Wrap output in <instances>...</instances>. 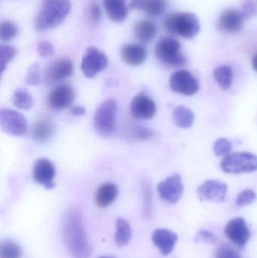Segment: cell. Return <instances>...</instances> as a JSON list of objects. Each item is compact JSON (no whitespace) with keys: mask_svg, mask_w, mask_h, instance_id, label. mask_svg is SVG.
Here are the masks:
<instances>
[{"mask_svg":"<svg viewBox=\"0 0 257 258\" xmlns=\"http://www.w3.org/2000/svg\"><path fill=\"white\" fill-rule=\"evenodd\" d=\"M63 236L71 255L75 258H89L91 248L83 224L82 215L78 209L66 212L63 220Z\"/></svg>","mask_w":257,"mask_h":258,"instance_id":"6da1fadb","label":"cell"},{"mask_svg":"<svg viewBox=\"0 0 257 258\" xmlns=\"http://www.w3.org/2000/svg\"><path fill=\"white\" fill-rule=\"evenodd\" d=\"M70 9L69 0H44L36 15V29L45 30L57 27L67 16Z\"/></svg>","mask_w":257,"mask_h":258,"instance_id":"7a4b0ae2","label":"cell"},{"mask_svg":"<svg viewBox=\"0 0 257 258\" xmlns=\"http://www.w3.org/2000/svg\"><path fill=\"white\" fill-rule=\"evenodd\" d=\"M164 27L172 35H179L185 39H192L199 33L200 23L193 13H172L164 20Z\"/></svg>","mask_w":257,"mask_h":258,"instance_id":"3957f363","label":"cell"},{"mask_svg":"<svg viewBox=\"0 0 257 258\" xmlns=\"http://www.w3.org/2000/svg\"><path fill=\"white\" fill-rule=\"evenodd\" d=\"M117 112V103L114 99H107L100 104L94 117V127L98 135L109 137L114 133Z\"/></svg>","mask_w":257,"mask_h":258,"instance_id":"277c9868","label":"cell"},{"mask_svg":"<svg viewBox=\"0 0 257 258\" xmlns=\"http://www.w3.org/2000/svg\"><path fill=\"white\" fill-rule=\"evenodd\" d=\"M157 58L167 66L181 68L187 63V58L181 51V44L172 37L164 38L155 48Z\"/></svg>","mask_w":257,"mask_h":258,"instance_id":"5b68a950","label":"cell"},{"mask_svg":"<svg viewBox=\"0 0 257 258\" xmlns=\"http://www.w3.org/2000/svg\"><path fill=\"white\" fill-rule=\"evenodd\" d=\"M222 170L227 174H243L257 171V156L247 152L227 155L220 164Z\"/></svg>","mask_w":257,"mask_h":258,"instance_id":"8992f818","label":"cell"},{"mask_svg":"<svg viewBox=\"0 0 257 258\" xmlns=\"http://www.w3.org/2000/svg\"><path fill=\"white\" fill-rule=\"evenodd\" d=\"M0 127L8 135L21 137L28 129L27 119L21 113L9 108L0 109Z\"/></svg>","mask_w":257,"mask_h":258,"instance_id":"52a82bcc","label":"cell"},{"mask_svg":"<svg viewBox=\"0 0 257 258\" xmlns=\"http://www.w3.org/2000/svg\"><path fill=\"white\" fill-rule=\"evenodd\" d=\"M107 65V56L98 48L89 47L83 55L81 65V71L84 77L93 78L104 71Z\"/></svg>","mask_w":257,"mask_h":258,"instance_id":"ba28073f","label":"cell"},{"mask_svg":"<svg viewBox=\"0 0 257 258\" xmlns=\"http://www.w3.org/2000/svg\"><path fill=\"white\" fill-rule=\"evenodd\" d=\"M170 87L176 93L192 96L199 90V83L189 71L181 70L170 76Z\"/></svg>","mask_w":257,"mask_h":258,"instance_id":"9c48e42d","label":"cell"},{"mask_svg":"<svg viewBox=\"0 0 257 258\" xmlns=\"http://www.w3.org/2000/svg\"><path fill=\"white\" fill-rule=\"evenodd\" d=\"M158 194L161 200L169 203H176L184 194L182 177L179 174H172L157 186Z\"/></svg>","mask_w":257,"mask_h":258,"instance_id":"30bf717a","label":"cell"},{"mask_svg":"<svg viewBox=\"0 0 257 258\" xmlns=\"http://www.w3.org/2000/svg\"><path fill=\"white\" fill-rule=\"evenodd\" d=\"M228 192L226 183L217 180H206L197 189L199 198L202 202L222 203L226 200Z\"/></svg>","mask_w":257,"mask_h":258,"instance_id":"8fae6325","label":"cell"},{"mask_svg":"<svg viewBox=\"0 0 257 258\" xmlns=\"http://www.w3.org/2000/svg\"><path fill=\"white\" fill-rule=\"evenodd\" d=\"M225 235L229 240L241 248L245 247L250 238V230L242 218L231 220L225 227Z\"/></svg>","mask_w":257,"mask_h":258,"instance_id":"7c38bea8","label":"cell"},{"mask_svg":"<svg viewBox=\"0 0 257 258\" xmlns=\"http://www.w3.org/2000/svg\"><path fill=\"white\" fill-rule=\"evenodd\" d=\"M56 170L54 164L49 159H39L33 167V179L36 183L44 186L45 189H53L55 186Z\"/></svg>","mask_w":257,"mask_h":258,"instance_id":"4fadbf2b","label":"cell"},{"mask_svg":"<svg viewBox=\"0 0 257 258\" xmlns=\"http://www.w3.org/2000/svg\"><path fill=\"white\" fill-rule=\"evenodd\" d=\"M75 97V92L72 86L61 85L50 92L48 97V104L53 110H63L73 103Z\"/></svg>","mask_w":257,"mask_h":258,"instance_id":"5bb4252c","label":"cell"},{"mask_svg":"<svg viewBox=\"0 0 257 258\" xmlns=\"http://www.w3.org/2000/svg\"><path fill=\"white\" fill-rule=\"evenodd\" d=\"M73 63L68 58H60L51 63L45 73L47 83H58L70 77L73 73Z\"/></svg>","mask_w":257,"mask_h":258,"instance_id":"9a60e30c","label":"cell"},{"mask_svg":"<svg viewBox=\"0 0 257 258\" xmlns=\"http://www.w3.org/2000/svg\"><path fill=\"white\" fill-rule=\"evenodd\" d=\"M156 104L146 95L140 94L134 97L130 105L133 117L140 119H150L156 113Z\"/></svg>","mask_w":257,"mask_h":258,"instance_id":"2e32d148","label":"cell"},{"mask_svg":"<svg viewBox=\"0 0 257 258\" xmlns=\"http://www.w3.org/2000/svg\"><path fill=\"white\" fill-rule=\"evenodd\" d=\"M244 18L242 13L236 9L223 11L218 19V27L226 33H237L242 29Z\"/></svg>","mask_w":257,"mask_h":258,"instance_id":"e0dca14e","label":"cell"},{"mask_svg":"<svg viewBox=\"0 0 257 258\" xmlns=\"http://www.w3.org/2000/svg\"><path fill=\"white\" fill-rule=\"evenodd\" d=\"M152 240L163 255H168L175 249L178 236L172 230L157 229L152 233Z\"/></svg>","mask_w":257,"mask_h":258,"instance_id":"ac0fdd59","label":"cell"},{"mask_svg":"<svg viewBox=\"0 0 257 258\" xmlns=\"http://www.w3.org/2000/svg\"><path fill=\"white\" fill-rule=\"evenodd\" d=\"M121 57L130 66L141 65L146 59V50L137 44H125L121 47Z\"/></svg>","mask_w":257,"mask_h":258,"instance_id":"d6986e66","label":"cell"},{"mask_svg":"<svg viewBox=\"0 0 257 258\" xmlns=\"http://www.w3.org/2000/svg\"><path fill=\"white\" fill-rule=\"evenodd\" d=\"M119 195V189L115 183H106L98 188L95 194V203L98 207L107 208L116 201Z\"/></svg>","mask_w":257,"mask_h":258,"instance_id":"ffe728a7","label":"cell"},{"mask_svg":"<svg viewBox=\"0 0 257 258\" xmlns=\"http://www.w3.org/2000/svg\"><path fill=\"white\" fill-rule=\"evenodd\" d=\"M104 6L109 18L114 22H121L128 17L125 0H104Z\"/></svg>","mask_w":257,"mask_h":258,"instance_id":"44dd1931","label":"cell"},{"mask_svg":"<svg viewBox=\"0 0 257 258\" xmlns=\"http://www.w3.org/2000/svg\"><path fill=\"white\" fill-rule=\"evenodd\" d=\"M134 35L143 43H148L155 38L157 27L155 23L149 20L139 21L134 26Z\"/></svg>","mask_w":257,"mask_h":258,"instance_id":"7402d4cb","label":"cell"},{"mask_svg":"<svg viewBox=\"0 0 257 258\" xmlns=\"http://www.w3.org/2000/svg\"><path fill=\"white\" fill-rule=\"evenodd\" d=\"M173 119L177 126L181 128H188L194 123L195 115L187 107L178 106L174 110Z\"/></svg>","mask_w":257,"mask_h":258,"instance_id":"603a6c76","label":"cell"},{"mask_svg":"<svg viewBox=\"0 0 257 258\" xmlns=\"http://www.w3.org/2000/svg\"><path fill=\"white\" fill-rule=\"evenodd\" d=\"M116 231L115 242L119 247H123L129 242L131 237V229L128 221L122 218L116 220Z\"/></svg>","mask_w":257,"mask_h":258,"instance_id":"cb8c5ba5","label":"cell"},{"mask_svg":"<svg viewBox=\"0 0 257 258\" xmlns=\"http://www.w3.org/2000/svg\"><path fill=\"white\" fill-rule=\"evenodd\" d=\"M32 133L33 138L38 142H46L52 137L54 127L50 121L42 119L35 124Z\"/></svg>","mask_w":257,"mask_h":258,"instance_id":"d4e9b609","label":"cell"},{"mask_svg":"<svg viewBox=\"0 0 257 258\" xmlns=\"http://www.w3.org/2000/svg\"><path fill=\"white\" fill-rule=\"evenodd\" d=\"M214 77L223 90H228L231 87L233 78L232 68L229 66H221L214 71Z\"/></svg>","mask_w":257,"mask_h":258,"instance_id":"484cf974","label":"cell"},{"mask_svg":"<svg viewBox=\"0 0 257 258\" xmlns=\"http://www.w3.org/2000/svg\"><path fill=\"white\" fill-rule=\"evenodd\" d=\"M167 7V0H143L142 10L152 17L161 16Z\"/></svg>","mask_w":257,"mask_h":258,"instance_id":"4316f807","label":"cell"},{"mask_svg":"<svg viewBox=\"0 0 257 258\" xmlns=\"http://www.w3.org/2000/svg\"><path fill=\"white\" fill-rule=\"evenodd\" d=\"M12 101L14 105L21 110H30L33 105V97L25 89H17L14 93Z\"/></svg>","mask_w":257,"mask_h":258,"instance_id":"83f0119b","label":"cell"},{"mask_svg":"<svg viewBox=\"0 0 257 258\" xmlns=\"http://www.w3.org/2000/svg\"><path fill=\"white\" fill-rule=\"evenodd\" d=\"M22 248L12 240H4L0 244V258H22Z\"/></svg>","mask_w":257,"mask_h":258,"instance_id":"f1b7e54d","label":"cell"},{"mask_svg":"<svg viewBox=\"0 0 257 258\" xmlns=\"http://www.w3.org/2000/svg\"><path fill=\"white\" fill-rule=\"evenodd\" d=\"M16 54V49L14 47L8 45H1L0 46V71L1 74L4 73L7 65L13 60Z\"/></svg>","mask_w":257,"mask_h":258,"instance_id":"f546056e","label":"cell"},{"mask_svg":"<svg viewBox=\"0 0 257 258\" xmlns=\"http://www.w3.org/2000/svg\"><path fill=\"white\" fill-rule=\"evenodd\" d=\"M18 33V29L14 23L11 21H3L0 26V36L4 41L13 39Z\"/></svg>","mask_w":257,"mask_h":258,"instance_id":"4dcf8cb0","label":"cell"},{"mask_svg":"<svg viewBox=\"0 0 257 258\" xmlns=\"http://www.w3.org/2000/svg\"><path fill=\"white\" fill-rule=\"evenodd\" d=\"M256 200V194L253 189H244L240 192L235 200V204L238 207H244L252 204Z\"/></svg>","mask_w":257,"mask_h":258,"instance_id":"1f68e13d","label":"cell"},{"mask_svg":"<svg viewBox=\"0 0 257 258\" xmlns=\"http://www.w3.org/2000/svg\"><path fill=\"white\" fill-rule=\"evenodd\" d=\"M231 150H232V144L229 140L226 139V138H220L214 143V154L218 157L227 156L230 153Z\"/></svg>","mask_w":257,"mask_h":258,"instance_id":"d6a6232c","label":"cell"},{"mask_svg":"<svg viewBox=\"0 0 257 258\" xmlns=\"http://www.w3.org/2000/svg\"><path fill=\"white\" fill-rule=\"evenodd\" d=\"M215 258H241L239 253L230 245L223 244L216 250Z\"/></svg>","mask_w":257,"mask_h":258,"instance_id":"836d02e7","label":"cell"},{"mask_svg":"<svg viewBox=\"0 0 257 258\" xmlns=\"http://www.w3.org/2000/svg\"><path fill=\"white\" fill-rule=\"evenodd\" d=\"M26 82L30 86H38L40 83L39 65L35 63L30 67L26 76Z\"/></svg>","mask_w":257,"mask_h":258,"instance_id":"e575fe53","label":"cell"},{"mask_svg":"<svg viewBox=\"0 0 257 258\" xmlns=\"http://www.w3.org/2000/svg\"><path fill=\"white\" fill-rule=\"evenodd\" d=\"M195 240L196 242H202V243L207 244V245H214L217 242V239L212 232L209 231V230H202L196 234Z\"/></svg>","mask_w":257,"mask_h":258,"instance_id":"d590c367","label":"cell"},{"mask_svg":"<svg viewBox=\"0 0 257 258\" xmlns=\"http://www.w3.org/2000/svg\"><path fill=\"white\" fill-rule=\"evenodd\" d=\"M54 46L48 41H42L37 45V51L39 55L43 57H48L54 53Z\"/></svg>","mask_w":257,"mask_h":258,"instance_id":"8d00e7d4","label":"cell"},{"mask_svg":"<svg viewBox=\"0 0 257 258\" xmlns=\"http://www.w3.org/2000/svg\"><path fill=\"white\" fill-rule=\"evenodd\" d=\"M133 136L139 141H147L153 136V132L145 127H137L133 132Z\"/></svg>","mask_w":257,"mask_h":258,"instance_id":"74e56055","label":"cell"},{"mask_svg":"<svg viewBox=\"0 0 257 258\" xmlns=\"http://www.w3.org/2000/svg\"><path fill=\"white\" fill-rule=\"evenodd\" d=\"M150 189L149 186H145L143 188V198H144V215L146 217L149 216V214L151 212V200H152V197H151Z\"/></svg>","mask_w":257,"mask_h":258,"instance_id":"f35d334b","label":"cell"},{"mask_svg":"<svg viewBox=\"0 0 257 258\" xmlns=\"http://www.w3.org/2000/svg\"><path fill=\"white\" fill-rule=\"evenodd\" d=\"M243 16L244 18H250L254 16L257 14V6L253 2H249L243 6L241 11Z\"/></svg>","mask_w":257,"mask_h":258,"instance_id":"ab89813d","label":"cell"},{"mask_svg":"<svg viewBox=\"0 0 257 258\" xmlns=\"http://www.w3.org/2000/svg\"><path fill=\"white\" fill-rule=\"evenodd\" d=\"M90 16L92 21L98 22L101 18V10L96 2H93L90 6Z\"/></svg>","mask_w":257,"mask_h":258,"instance_id":"60d3db41","label":"cell"},{"mask_svg":"<svg viewBox=\"0 0 257 258\" xmlns=\"http://www.w3.org/2000/svg\"><path fill=\"white\" fill-rule=\"evenodd\" d=\"M85 113V109L81 106H75L71 109V113L74 116H81Z\"/></svg>","mask_w":257,"mask_h":258,"instance_id":"b9f144b4","label":"cell"},{"mask_svg":"<svg viewBox=\"0 0 257 258\" xmlns=\"http://www.w3.org/2000/svg\"><path fill=\"white\" fill-rule=\"evenodd\" d=\"M143 0H131V7L133 9H141Z\"/></svg>","mask_w":257,"mask_h":258,"instance_id":"7bdbcfd3","label":"cell"},{"mask_svg":"<svg viewBox=\"0 0 257 258\" xmlns=\"http://www.w3.org/2000/svg\"><path fill=\"white\" fill-rule=\"evenodd\" d=\"M252 66H253V70L257 72V54L253 57Z\"/></svg>","mask_w":257,"mask_h":258,"instance_id":"ee69618b","label":"cell"},{"mask_svg":"<svg viewBox=\"0 0 257 258\" xmlns=\"http://www.w3.org/2000/svg\"><path fill=\"white\" fill-rule=\"evenodd\" d=\"M100 258H113V257H100Z\"/></svg>","mask_w":257,"mask_h":258,"instance_id":"f6af8a7d","label":"cell"}]
</instances>
